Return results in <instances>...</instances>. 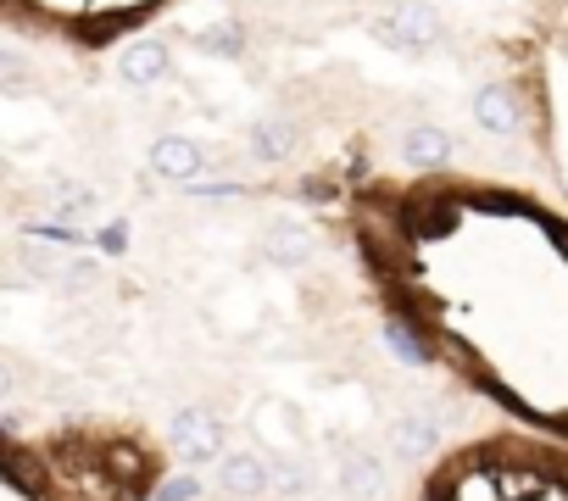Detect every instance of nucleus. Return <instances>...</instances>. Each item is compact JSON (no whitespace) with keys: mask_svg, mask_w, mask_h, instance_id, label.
Instances as JSON below:
<instances>
[{"mask_svg":"<svg viewBox=\"0 0 568 501\" xmlns=\"http://www.w3.org/2000/svg\"><path fill=\"white\" fill-rule=\"evenodd\" d=\"M217 484H223V495H240V501L262 495L267 490V457L262 451H223L217 457Z\"/></svg>","mask_w":568,"mask_h":501,"instance_id":"7","label":"nucleus"},{"mask_svg":"<svg viewBox=\"0 0 568 501\" xmlns=\"http://www.w3.org/2000/svg\"><path fill=\"white\" fill-rule=\"evenodd\" d=\"M267 484L273 490H302L307 484V462L302 457H284V451H267Z\"/></svg>","mask_w":568,"mask_h":501,"instance_id":"12","label":"nucleus"},{"mask_svg":"<svg viewBox=\"0 0 568 501\" xmlns=\"http://www.w3.org/2000/svg\"><path fill=\"white\" fill-rule=\"evenodd\" d=\"M145 162H151V173H156L162 184H195V178L206 173V151H201L190 134H162Z\"/></svg>","mask_w":568,"mask_h":501,"instance_id":"3","label":"nucleus"},{"mask_svg":"<svg viewBox=\"0 0 568 501\" xmlns=\"http://www.w3.org/2000/svg\"><path fill=\"white\" fill-rule=\"evenodd\" d=\"M474 123H479L485 134H518V123H524L518 95H513L501 79L479 84V90H474Z\"/></svg>","mask_w":568,"mask_h":501,"instance_id":"6","label":"nucleus"},{"mask_svg":"<svg viewBox=\"0 0 568 501\" xmlns=\"http://www.w3.org/2000/svg\"><path fill=\"white\" fill-rule=\"evenodd\" d=\"M195 45H201V51H212V57H240V51H245V40H240V29H234V23H229V29H206Z\"/></svg>","mask_w":568,"mask_h":501,"instance_id":"15","label":"nucleus"},{"mask_svg":"<svg viewBox=\"0 0 568 501\" xmlns=\"http://www.w3.org/2000/svg\"><path fill=\"white\" fill-rule=\"evenodd\" d=\"M173 73V51L162 45V40H134V45H123L118 51V79L123 84H162Z\"/></svg>","mask_w":568,"mask_h":501,"instance_id":"4","label":"nucleus"},{"mask_svg":"<svg viewBox=\"0 0 568 501\" xmlns=\"http://www.w3.org/2000/svg\"><path fill=\"white\" fill-rule=\"evenodd\" d=\"M446 501H501V490H496L490 473H463V479H452V495Z\"/></svg>","mask_w":568,"mask_h":501,"instance_id":"14","label":"nucleus"},{"mask_svg":"<svg viewBox=\"0 0 568 501\" xmlns=\"http://www.w3.org/2000/svg\"><path fill=\"white\" fill-rule=\"evenodd\" d=\"M245 145H251V156H256V162H284V156L296 151V123H284V117H262V123H251Z\"/></svg>","mask_w":568,"mask_h":501,"instance_id":"10","label":"nucleus"},{"mask_svg":"<svg viewBox=\"0 0 568 501\" xmlns=\"http://www.w3.org/2000/svg\"><path fill=\"white\" fill-rule=\"evenodd\" d=\"M262 257H267L273 268H302V263L318 257V234L302 228V223H273V228L262 234Z\"/></svg>","mask_w":568,"mask_h":501,"instance_id":"5","label":"nucleus"},{"mask_svg":"<svg viewBox=\"0 0 568 501\" xmlns=\"http://www.w3.org/2000/svg\"><path fill=\"white\" fill-rule=\"evenodd\" d=\"M12 396V374H7V362H0V401Z\"/></svg>","mask_w":568,"mask_h":501,"instance_id":"17","label":"nucleus"},{"mask_svg":"<svg viewBox=\"0 0 568 501\" xmlns=\"http://www.w3.org/2000/svg\"><path fill=\"white\" fill-rule=\"evenodd\" d=\"M173 446H179V457L184 462H217L223 457V423H217V412H206V407H179L173 412Z\"/></svg>","mask_w":568,"mask_h":501,"instance_id":"2","label":"nucleus"},{"mask_svg":"<svg viewBox=\"0 0 568 501\" xmlns=\"http://www.w3.org/2000/svg\"><path fill=\"white\" fill-rule=\"evenodd\" d=\"M385 340H390V351H396L402 362H429L424 340H418V335H413V329H407L402 318H390V324H385Z\"/></svg>","mask_w":568,"mask_h":501,"instance_id":"13","label":"nucleus"},{"mask_svg":"<svg viewBox=\"0 0 568 501\" xmlns=\"http://www.w3.org/2000/svg\"><path fill=\"white\" fill-rule=\"evenodd\" d=\"M374 34L385 45H396V51H435L440 34H446V23H440V12L429 7V0H402V7H390L374 23Z\"/></svg>","mask_w":568,"mask_h":501,"instance_id":"1","label":"nucleus"},{"mask_svg":"<svg viewBox=\"0 0 568 501\" xmlns=\"http://www.w3.org/2000/svg\"><path fill=\"white\" fill-rule=\"evenodd\" d=\"M379 490H385V468H379V457H368V451H346V457H341V495L368 501V495H379Z\"/></svg>","mask_w":568,"mask_h":501,"instance_id":"9","label":"nucleus"},{"mask_svg":"<svg viewBox=\"0 0 568 501\" xmlns=\"http://www.w3.org/2000/svg\"><path fill=\"white\" fill-rule=\"evenodd\" d=\"M402 162L407 167H446L452 162V134L440 129V123H413L407 134H402Z\"/></svg>","mask_w":568,"mask_h":501,"instance_id":"8","label":"nucleus"},{"mask_svg":"<svg viewBox=\"0 0 568 501\" xmlns=\"http://www.w3.org/2000/svg\"><path fill=\"white\" fill-rule=\"evenodd\" d=\"M195 495H201V479H190V473H184V479H168V484L156 490V501H195Z\"/></svg>","mask_w":568,"mask_h":501,"instance_id":"16","label":"nucleus"},{"mask_svg":"<svg viewBox=\"0 0 568 501\" xmlns=\"http://www.w3.org/2000/svg\"><path fill=\"white\" fill-rule=\"evenodd\" d=\"M390 440H396L402 457H424V451H435V440H440V418H435V412H402Z\"/></svg>","mask_w":568,"mask_h":501,"instance_id":"11","label":"nucleus"}]
</instances>
